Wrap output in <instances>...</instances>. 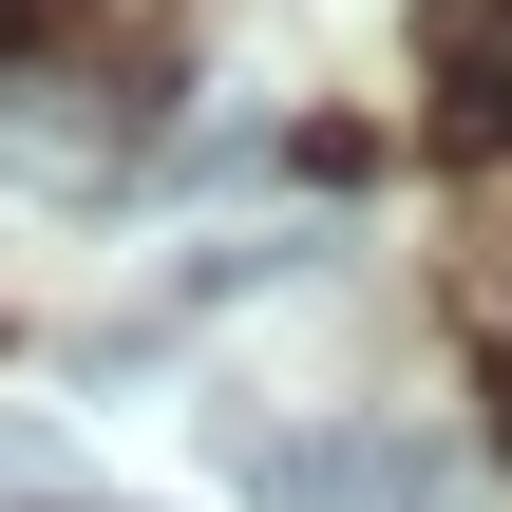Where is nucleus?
Segmentation results:
<instances>
[{
	"instance_id": "f257e3e1",
	"label": "nucleus",
	"mask_w": 512,
	"mask_h": 512,
	"mask_svg": "<svg viewBox=\"0 0 512 512\" xmlns=\"http://www.w3.org/2000/svg\"><path fill=\"white\" fill-rule=\"evenodd\" d=\"M285 512H475V456L456 437H342V456H266Z\"/></svg>"
},
{
	"instance_id": "f03ea898",
	"label": "nucleus",
	"mask_w": 512,
	"mask_h": 512,
	"mask_svg": "<svg viewBox=\"0 0 512 512\" xmlns=\"http://www.w3.org/2000/svg\"><path fill=\"white\" fill-rule=\"evenodd\" d=\"M418 57H437V133L494 152L512 133V0H418Z\"/></svg>"
},
{
	"instance_id": "7ed1b4c3",
	"label": "nucleus",
	"mask_w": 512,
	"mask_h": 512,
	"mask_svg": "<svg viewBox=\"0 0 512 512\" xmlns=\"http://www.w3.org/2000/svg\"><path fill=\"white\" fill-rule=\"evenodd\" d=\"M494 456H512V361H494Z\"/></svg>"
}]
</instances>
